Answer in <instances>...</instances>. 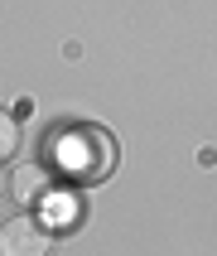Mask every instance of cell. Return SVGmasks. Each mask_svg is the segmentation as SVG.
<instances>
[{"label": "cell", "mask_w": 217, "mask_h": 256, "mask_svg": "<svg viewBox=\"0 0 217 256\" xmlns=\"http://www.w3.org/2000/svg\"><path fill=\"white\" fill-rule=\"evenodd\" d=\"M39 164L68 188H92L116 170V140L97 121H58L39 140Z\"/></svg>", "instance_id": "cell-1"}, {"label": "cell", "mask_w": 217, "mask_h": 256, "mask_svg": "<svg viewBox=\"0 0 217 256\" xmlns=\"http://www.w3.org/2000/svg\"><path fill=\"white\" fill-rule=\"evenodd\" d=\"M53 252V228L34 213H14L0 222V256H48Z\"/></svg>", "instance_id": "cell-2"}, {"label": "cell", "mask_w": 217, "mask_h": 256, "mask_svg": "<svg viewBox=\"0 0 217 256\" xmlns=\"http://www.w3.org/2000/svg\"><path fill=\"white\" fill-rule=\"evenodd\" d=\"M53 174L43 170L39 160H29V164H14L10 170V198H19L24 208H34V203H48L53 198Z\"/></svg>", "instance_id": "cell-3"}, {"label": "cell", "mask_w": 217, "mask_h": 256, "mask_svg": "<svg viewBox=\"0 0 217 256\" xmlns=\"http://www.w3.org/2000/svg\"><path fill=\"white\" fill-rule=\"evenodd\" d=\"M10 155H19V116L0 112V164H5Z\"/></svg>", "instance_id": "cell-4"}, {"label": "cell", "mask_w": 217, "mask_h": 256, "mask_svg": "<svg viewBox=\"0 0 217 256\" xmlns=\"http://www.w3.org/2000/svg\"><path fill=\"white\" fill-rule=\"evenodd\" d=\"M5 188H10V179H5V170H0V194H5Z\"/></svg>", "instance_id": "cell-5"}]
</instances>
